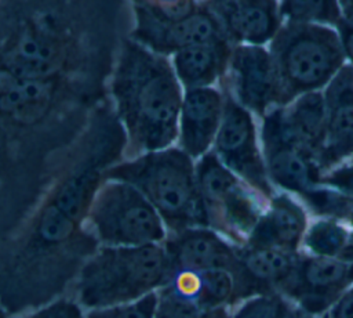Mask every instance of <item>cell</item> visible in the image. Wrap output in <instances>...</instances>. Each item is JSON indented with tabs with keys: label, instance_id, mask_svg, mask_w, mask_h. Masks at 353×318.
Returning a JSON list of instances; mask_svg holds the SVG:
<instances>
[{
	"label": "cell",
	"instance_id": "cell-20",
	"mask_svg": "<svg viewBox=\"0 0 353 318\" xmlns=\"http://www.w3.org/2000/svg\"><path fill=\"white\" fill-rule=\"evenodd\" d=\"M281 120L292 141L319 163L327 138V108L324 94L312 91L280 106Z\"/></svg>",
	"mask_w": 353,
	"mask_h": 318
},
{
	"label": "cell",
	"instance_id": "cell-36",
	"mask_svg": "<svg viewBox=\"0 0 353 318\" xmlns=\"http://www.w3.org/2000/svg\"><path fill=\"white\" fill-rule=\"evenodd\" d=\"M347 162H353V158H352V159H350V160H347Z\"/></svg>",
	"mask_w": 353,
	"mask_h": 318
},
{
	"label": "cell",
	"instance_id": "cell-30",
	"mask_svg": "<svg viewBox=\"0 0 353 318\" xmlns=\"http://www.w3.org/2000/svg\"><path fill=\"white\" fill-rule=\"evenodd\" d=\"M131 3L143 4L146 7L154 8L164 14L171 15H179L185 14L190 10H193L200 3H204L207 0H130Z\"/></svg>",
	"mask_w": 353,
	"mask_h": 318
},
{
	"label": "cell",
	"instance_id": "cell-33",
	"mask_svg": "<svg viewBox=\"0 0 353 318\" xmlns=\"http://www.w3.org/2000/svg\"><path fill=\"white\" fill-rule=\"evenodd\" d=\"M342 11V17L345 19L353 21V0H338Z\"/></svg>",
	"mask_w": 353,
	"mask_h": 318
},
{
	"label": "cell",
	"instance_id": "cell-15",
	"mask_svg": "<svg viewBox=\"0 0 353 318\" xmlns=\"http://www.w3.org/2000/svg\"><path fill=\"white\" fill-rule=\"evenodd\" d=\"M240 267L234 275V306L268 293H281L301 252L251 245L237 246Z\"/></svg>",
	"mask_w": 353,
	"mask_h": 318
},
{
	"label": "cell",
	"instance_id": "cell-16",
	"mask_svg": "<svg viewBox=\"0 0 353 318\" xmlns=\"http://www.w3.org/2000/svg\"><path fill=\"white\" fill-rule=\"evenodd\" d=\"M327 138L319 159L323 174L353 158V65L345 64L323 91Z\"/></svg>",
	"mask_w": 353,
	"mask_h": 318
},
{
	"label": "cell",
	"instance_id": "cell-2",
	"mask_svg": "<svg viewBox=\"0 0 353 318\" xmlns=\"http://www.w3.org/2000/svg\"><path fill=\"white\" fill-rule=\"evenodd\" d=\"M125 0H0L1 72L69 77L109 94Z\"/></svg>",
	"mask_w": 353,
	"mask_h": 318
},
{
	"label": "cell",
	"instance_id": "cell-37",
	"mask_svg": "<svg viewBox=\"0 0 353 318\" xmlns=\"http://www.w3.org/2000/svg\"><path fill=\"white\" fill-rule=\"evenodd\" d=\"M215 1H218V0H215Z\"/></svg>",
	"mask_w": 353,
	"mask_h": 318
},
{
	"label": "cell",
	"instance_id": "cell-17",
	"mask_svg": "<svg viewBox=\"0 0 353 318\" xmlns=\"http://www.w3.org/2000/svg\"><path fill=\"white\" fill-rule=\"evenodd\" d=\"M223 108L225 93L222 88L208 86L185 90L176 142L194 160L212 149Z\"/></svg>",
	"mask_w": 353,
	"mask_h": 318
},
{
	"label": "cell",
	"instance_id": "cell-10",
	"mask_svg": "<svg viewBox=\"0 0 353 318\" xmlns=\"http://www.w3.org/2000/svg\"><path fill=\"white\" fill-rule=\"evenodd\" d=\"M223 93V116L211 151L229 170L270 199L276 188L268 176L255 118L232 94Z\"/></svg>",
	"mask_w": 353,
	"mask_h": 318
},
{
	"label": "cell",
	"instance_id": "cell-29",
	"mask_svg": "<svg viewBox=\"0 0 353 318\" xmlns=\"http://www.w3.org/2000/svg\"><path fill=\"white\" fill-rule=\"evenodd\" d=\"M321 184L334 188L353 199V162H345L321 177Z\"/></svg>",
	"mask_w": 353,
	"mask_h": 318
},
{
	"label": "cell",
	"instance_id": "cell-4",
	"mask_svg": "<svg viewBox=\"0 0 353 318\" xmlns=\"http://www.w3.org/2000/svg\"><path fill=\"white\" fill-rule=\"evenodd\" d=\"M106 180L125 181L141 191L161 216L168 234L208 227L196 160L178 145L125 158L106 171Z\"/></svg>",
	"mask_w": 353,
	"mask_h": 318
},
{
	"label": "cell",
	"instance_id": "cell-13",
	"mask_svg": "<svg viewBox=\"0 0 353 318\" xmlns=\"http://www.w3.org/2000/svg\"><path fill=\"white\" fill-rule=\"evenodd\" d=\"M352 286L353 278L347 263L301 250L294 272L283 288L281 294L305 312L320 318Z\"/></svg>",
	"mask_w": 353,
	"mask_h": 318
},
{
	"label": "cell",
	"instance_id": "cell-32",
	"mask_svg": "<svg viewBox=\"0 0 353 318\" xmlns=\"http://www.w3.org/2000/svg\"><path fill=\"white\" fill-rule=\"evenodd\" d=\"M325 318H353V286L325 314Z\"/></svg>",
	"mask_w": 353,
	"mask_h": 318
},
{
	"label": "cell",
	"instance_id": "cell-11",
	"mask_svg": "<svg viewBox=\"0 0 353 318\" xmlns=\"http://www.w3.org/2000/svg\"><path fill=\"white\" fill-rule=\"evenodd\" d=\"M259 140L273 187L305 202L321 185L323 171L316 159L296 145L285 131L280 106L261 118Z\"/></svg>",
	"mask_w": 353,
	"mask_h": 318
},
{
	"label": "cell",
	"instance_id": "cell-6",
	"mask_svg": "<svg viewBox=\"0 0 353 318\" xmlns=\"http://www.w3.org/2000/svg\"><path fill=\"white\" fill-rule=\"evenodd\" d=\"M268 48L279 77L280 106L325 88L346 59L338 30L313 22L284 21Z\"/></svg>",
	"mask_w": 353,
	"mask_h": 318
},
{
	"label": "cell",
	"instance_id": "cell-5",
	"mask_svg": "<svg viewBox=\"0 0 353 318\" xmlns=\"http://www.w3.org/2000/svg\"><path fill=\"white\" fill-rule=\"evenodd\" d=\"M170 272L163 243L99 246L73 283V299L87 311L137 301L157 292Z\"/></svg>",
	"mask_w": 353,
	"mask_h": 318
},
{
	"label": "cell",
	"instance_id": "cell-25",
	"mask_svg": "<svg viewBox=\"0 0 353 318\" xmlns=\"http://www.w3.org/2000/svg\"><path fill=\"white\" fill-rule=\"evenodd\" d=\"M156 293L154 318H232V307L207 308L164 285Z\"/></svg>",
	"mask_w": 353,
	"mask_h": 318
},
{
	"label": "cell",
	"instance_id": "cell-1",
	"mask_svg": "<svg viewBox=\"0 0 353 318\" xmlns=\"http://www.w3.org/2000/svg\"><path fill=\"white\" fill-rule=\"evenodd\" d=\"M106 100L109 94L74 79L1 72V238L33 212Z\"/></svg>",
	"mask_w": 353,
	"mask_h": 318
},
{
	"label": "cell",
	"instance_id": "cell-19",
	"mask_svg": "<svg viewBox=\"0 0 353 318\" xmlns=\"http://www.w3.org/2000/svg\"><path fill=\"white\" fill-rule=\"evenodd\" d=\"M309 224L306 206L288 192H276L268 200L245 245L301 252Z\"/></svg>",
	"mask_w": 353,
	"mask_h": 318
},
{
	"label": "cell",
	"instance_id": "cell-34",
	"mask_svg": "<svg viewBox=\"0 0 353 318\" xmlns=\"http://www.w3.org/2000/svg\"><path fill=\"white\" fill-rule=\"evenodd\" d=\"M346 224H347L350 228H353V207H352V210H350V213H349V217H347V220H346Z\"/></svg>",
	"mask_w": 353,
	"mask_h": 318
},
{
	"label": "cell",
	"instance_id": "cell-9",
	"mask_svg": "<svg viewBox=\"0 0 353 318\" xmlns=\"http://www.w3.org/2000/svg\"><path fill=\"white\" fill-rule=\"evenodd\" d=\"M131 11L132 28L128 37L168 58L196 44L228 39L219 18L207 1L179 15L164 14L138 3H131Z\"/></svg>",
	"mask_w": 353,
	"mask_h": 318
},
{
	"label": "cell",
	"instance_id": "cell-28",
	"mask_svg": "<svg viewBox=\"0 0 353 318\" xmlns=\"http://www.w3.org/2000/svg\"><path fill=\"white\" fill-rule=\"evenodd\" d=\"M19 318H85V314L83 307L73 297L62 296L48 304L22 314Z\"/></svg>",
	"mask_w": 353,
	"mask_h": 318
},
{
	"label": "cell",
	"instance_id": "cell-23",
	"mask_svg": "<svg viewBox=\"0 0 353 318\" xmlns=\"http://www.w3.org/2000/svg\"><path fill=\"white\" fill-rule=\"evenodd\" d=\"M350 234L352 228L346 223L335 218L319 217L309 224L302 242V250L309 254L339 260Z\"/></svg>",
	"mask_w": 353,
	"mask_h": 318
},
{
	"label": "cell",
	"instance_id": "cell-21",
	"mask_svg": "<svg viewBox=\"0 0 353 318\" xmlns=\"http://www.w3.org/2000/svg\"><path fill=\"white\" fill-rule=\"evenodd\" d=\"M232 47L233 44L225 39L196 44L175 53L171 62L183 90L221 83L228 71Z\"/></svg>",
	"mask_w": 353,
	"mask_h": 318
},
{
	"label": "cell",
	"instance_id": "cell-35",
	"mask_svg": "<svg viewBox=\"0 0 353 318\" xmlns=\"http://www.w3.org/2000/svg\"><path fill=\"white\" fill-rule=\"evenodd\" d=\"M349 265H350V274H352V278H353V263L349 264Z\"/></svg>",
	"mask_w": 353,
	"mask_h": 318
},
{
	"label": "cell",
	"instance_id": "cell-31",
	"mask_svg": "<svg viewBox=\"0 0 353 318\" xmlns=\"http://www.w3.org/2000/svg\"><path fill=\"white\" fill-rule=\"evenodd\" d=\"M336 30L339 33L345 55L353 65V21L342 18L336 25Z\"/></svg>",
	"mask_w": 353,
	"mask_h": 318
},
{
	"label": "cell",
	"instance_id": "cell-3",
	"mask_svg": "<svg viewBox=\"0 0 353 318\" xmlns=\"http://www.w3.org/2000/svg\"><path fill=\"white\" fill-rule=\"evenodd\" d=\"M183 87L168 57L125 37L109 80V97L127 134V156L172 147Z\"/></svg>",
	"mask_w": 353,
	"mask_h": 318
},
{
	"label": "cell",
	"instance_id": "cell-18",
	"mask_svg": "<svg viewBox=\"0 0 353 318\" xmlns=\"http://www.w3.org/2000/svg\"><path fill=\"white\" fill-rule=\"evenodd\" d=\"M207 4L233 46L269 44L284 22L277 0H207Z\"/></svg>",
	"mask_w": 353,
	"mask_h": 318
},
{
	"label": "cell",
	"instance_id": "cell-22",
	"mask_svg": "<svg viewBox=\"0 0 353 318\" xmlns=\"http://www.w3.org/2000/svg\"><path fill=\"white\" fill-rule=\"evenodd\" d=\"M164 286L207 308L234 307V278L226 270L171 271Z\"/></svg>",
	"mask_w": 353,
	"mask_h": 318
},
{
	"label": "cell",
	"instance_id": "cell-26",
	"mask_svg": "<svg viewBox=\"0 0 353 318\" xmlns=\"http://www.w3.org/2000/svg\"><path fill=\"white\" fill-rule=\"evenodd\" d=\"M284 21L335 26L343 18L338 0H280Z\"/></svg>",
	"mask_w": 353,
	"mask_h": 318
},
{
	"label": "cell",
	"instance_id": "cell-14",
	"mask_svg": "<svg viewBox=\"0 0 353 318\" xmlns=\"http://www.w3.org/2000/svg\"><path fill=\"white\" fill-rule=\"evenodd\" d=\"M170 272L179 270H226L233 278L240 260L237 245L210 227H192L168 234L164 241Z\"/></svg>",
	"mask_w": 353,
	"mask_h": 318
},
{
	"label": "cell",
	"instance_id": "cell-24",
	"mask_svg": "<svg viewBox=\"0 0 353 318\" xmlns=\"http://www.w3.org/2000/svg\"><path fill=\"white\" fill-rule=\"evenodd\" d=\"M232 318H319L301 310L281 293L247 299L233 307Z\"/></svg>",
	"mask_w": 353,
	"mask_h": 318
},
{
	"label": "cell",
	"instance_id": "cell-8",
	"mask_svg": "<svg viewBox=\"0 0 353 318\" xmlns=\"http://www.w3.org/2000/svg\"><path fill=\"white\" fill-rule=\"evenodd\" d=\"M207 225L232 243L245 245L269 198L250 187L210 151L196 160Z\"/></svg>",
	"mask_w": 353,
	"mask_h": 318
},
{
	"label": "cell",
	"instance_id": "cell-12",
	"mask_svg": "<svg viewBox=\"0 0 353 318\" xmlns=\"http://www.w3.org/2000/svg\"><path fill=\"white\" fill-rule=\"evenodd\" d=\"M221 87L259 119L280 106L276 66L269 48L263 46H233Z\"/></svg>",
	"mask_w": 353,
	"mask_h": 318
},
{
	"label": "cell",
	"instance_id": "cell-7",
	"mask_svg": "<svg viewBox=\"0 0 353 318\" xmlns=\"http://www.w3.org/2000/svg\"><path fill=\"white\" fill-rule=\"evenodd\" d=\"M87 227L101 246L164 243L168 230L153 205L134 185L105 180L98 189Z\"/></svg>",
	"mask_w": 353,
	"mask_h": 318
},
{
	"label": "cell",
	"instance_id": "cell-27",
	"mask_svg": "<svg viewBox=\"0 0 353 318\" xmlns=\"http://www.w3.org/2000/svg\"><path fill=\"white\" fill-rule=\"evenodd\" d=\"M157 304V293H150L137 301L88 310L85 318H154Z\"/></svg>",
	"mask_w": 353,
	"mask_h": 318
}]
</instances>
